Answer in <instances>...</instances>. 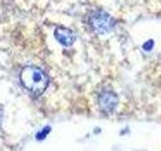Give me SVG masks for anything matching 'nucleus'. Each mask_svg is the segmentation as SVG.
Wrapping results in <instances>:
<instances>
[{
  "label": "nucleus",
  "instance_id": "2",
  "mask_svg": "<svg viewBox=\"0 0 161 151\" xmlns=\"http://www.w3.org/2000/svg\"><path fill=\"white\" fill-rule=\"evenodd\" d=\"M90 26L96 33L105 34L110 32L114 27V19L110 15L103 11V10H97L94 11L90 16Z\"/></svg>",
  "mask_w": 161,
  "mask_h": 151
},
{
  "label": "nucleus",
  "instance_id": "7",
  "mask_svg": "<svg viewBox=\"0 0 161 151\" xmlns=\"http://www.w3.org/2000/svg\"><path fill=\"white\" fill-rule=\"evenodd\" d=\"M1 119H2V108L0 107V121H1Z\"/></svg>",
  "mask_w": 161,
  "mask_h": 151
},
{
  "label": "nucleus",
  "instance_id": "3",
  "mask_svg": "<svg viewBox=\"0 0 161 151\" xmlns=\"http://www.w3.org/2000/svg\"><path fill=\"white\" fill-rule=\"evenodd\" d=\"M118 104V98L115 93L111 91H104L99 96L100 108L106 113H111L115 110Z\"/></svg>",
  "mask_w": 161,
  "mask_h": 151
},
{
  "label": "nucleus",
  "instance_id": "6",
  "mask_svg": "<svg viewBox=\"0 0 161 151\" xmlns=\"http://www.w3.org/2000/svg\"><path fill=\"white\" fill-rule=\"evenodd\" d=\"M153 45H154V42H153V40H148L147 42L146 43H144V45H143V48H144V49L145 50H150L151 48H153Z\"/></svg>",
  "mask_w": 161,
  "mask_h": 151
},
{
  "label": "nucleus",
  "instance_id": "1",
  "mask_svg": "<svg viewBox=\"0 0 161 151\" xmlns=\"http://www.w3.org/2000/svg\"><path fill=\"white\" fill-rule=\"evenodd\" d=\"M20 82L28 92L35 96L44 93L48 86V78L42 70L34 65L24 67L19 75Z\"/></svg>",
  "mask_w": 161,
  "mask_h": 151
},
{
  "label": "nucleus",
  "instance_id": "5",
  "mask_svg": "<svg viewBox=\"0 0 161 151\" xmlns=\"http://www.w3.org/2000/svg\"><path fill=\"white\" fill-rule=\"evenodd\" d=\"M50 132V128L49 127H45L43 128L42 131H39V132L36 134V139L37 140H42V139H44L47 137V135Z\"/></svg>",
  "mask_w": 161,
  "mask_h": 151
},
{
  "label": "nucleus",
  "instance_id": "4",
  "mask_svg": "<svg viewBox=\"0 0 161 151\" xmlns=\"http://www.w3.org/2000/svg\"><path fill=\"white\" fill-rule=\"evenodd\" d=\"M54 37L64 47H70L75 42V34L67 27H58L54 31Z\"/></svg>",
  "mask_w": 161,
  "mask_h": 151
}]
</instances>
